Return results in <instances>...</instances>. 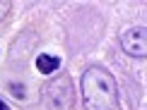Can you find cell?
Listing matches in <instances>:
<instances>
[{
	"mask_svg": "<svg viewBox=\"0 0 147 110\" xmlns=\"http://www.w3.org/2000/svg\"><path fill=\"white\" fill-rule=\"evenodd\" d=\"M82 103L87 110H116L118 108V82L104 67H89L80 79Z\"/></svg>",
	"mask_w": 147,
	"mask_h": 110,
	"instance_id": "6da1fadb",
	"label": "cell"
},
{
	"mask_svg": "<svg viewBox=\"0 0 147 110\" xmlns=\"http://www.w3.org/2000/svg\"><path fill=\"white\" fill-rule=\"evenodd\" d=\"M44 105L46 110H72L75 105V86L68 74H60L44 86Z\"/></svg>",
	"mask_w": 147,
	"mask_h": 110,
	"instance_id": "7a4b0ae2",
	"label": "cell"
},
{
	"mask_svg": "<svg viewBox=\"0 0 147 110\" xmlns=\"http://www.w3.org/2000/svg\"><path fill=\"white\" fill-rule=\"evenodd\" d=\"M121 48L133 55V58H145L147 55V34L145 27H130L121 34Z\"/></svg>",
	"mask_w": 147,
	"mask_h": 110,
	"instance_id": "3957f363",
	"label": "cell"
},
{
	"mask_svg": "<svg viewBox=\"0 0 147 110\" xmlns=\"http://www.w3.org/2000/svg\"><path fill=\"white\" fill-rule=\"evenodd\" d=\"M36 67H39L41 74H53V72L60 67V58H58V55H46V53H41L39 58H36Z\"/></svg>",
	"mask_w": 147,
	"mask_h": 110,
	"instance_id": "277c9868",
	"label": "cell"
},
{
	"mask_svg": "<svg viewBox=\"0 0 147 110\" xmlns=\"http://www.w3.org/2000/svg\"><path fill=\"white\" fill-rule=\"evenodd\" d=\"M10 12V3H0V22L5 19V15Z\"/></svg>",
	"mask_w": 147,
	"mask_h": 110,
	"instance_id": "5b68a950",
	"label": "cell"
},
{
	"mask_svg": "<svg viewBox=\"0 0 147 110\" xmlns=\"http://www.w3.org/2000/svg\"><path fill=\"white\" fill-rule=\"evenodd\" d=\"M0 110H10V108H7V103H5L3 98H0Z\"/></svg>",
	"mask_w": 147,
	"mask_h": 110,
	"instance_id": "8992f818",
	"label": "cell"
}]
</instances>
